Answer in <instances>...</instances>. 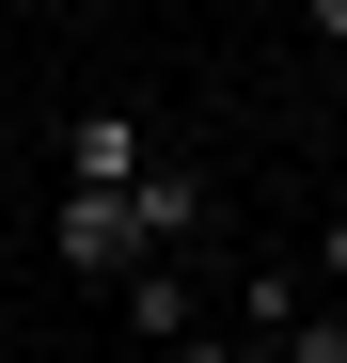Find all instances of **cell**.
<instances>
[{
	"mask_svg": "<svg viewBox=\"0 0 347 363\" xmlns=\"http://www.w3.org/2000/svg\"><path fill=\"white\" fill-rule=\"evenodd\" d=\"M127 237H142V253H205V237H221V190L190 158H142L127 174Z\"/></svg>",
	"mask_w": 347,
	"mask_h": 363,
	"instance_id": "obj_1",
	"label": "cell"
},
{
	"mask_svg": "<svg viewBox=\"0 0 347 363\" xmlns=\"http://www.w3.org/2000/svg\"><path fill=\"white\" fill-rule=\"evenodd\" d=\"M47 158H64V190H127L158 143L127 127V111H64V127H47Z\"/></svg>",
	"mask_w": 347,
	"mask_h": 363,
	"instance_id": "obj_2",
	"label": "cell"
},
{
	"mask_svg": "<svg viewBox=\"0 0 347 363\" xmlns=\"http://www.w3.org/2000/svg\"><path fill=\"white\" fill-rule=\"evenodd\" d=\"M47 253H64L79 284H110V269L142 253V237H127V190H64V206H47Z\"/></svg>",
	"mask_w": 347,
	"mask_h": 363,
	"instance_id": "obj_3",
	"label": "cell"
},
{
	"mask_svg": "<svg viewBox=\"0 0 347 363\" xmlns=\"http://www.w3.org/2000/svg\"><path fill=\"white\" fill-rule=\"evenodd\" d=\"M300 300H316V269H253V284H237V347H268Z\"/></svg>",
	"mask_w": 347,
	"mask_h": 363,
	"instance_id": "obj_4",
	"label": "cell"
},
{
	"mask_svg": "<svg viewBox=\"0 0 347 363\" xmlns=\"http://www.w3.org/2000/svg\"><path fill=\"white\" fill-rule=\"evenodd\" d=\"M253 363H347V300H300V316H284Z\"/></svg>",
	"mask_w": 347,
	"mask_h": 363,
	"instance_id": "obj_5",
	"label": "cell"
},
{
	"mask_svg": "<svg viewBox=\"0 0 347 363\" xmlns=\"http://www.w3.org/2000/svg\"><path fill=\"white\" fill-rule=\"evenodd\" d=\"M300 269H316V284H347V206L316 221V253H300Z\"/></svg>",
	"mask_w": 347,
	"mask_h": 363,
	"instance_id": "obj_6",
	"label": "cell"
},
{
	"mask_svg": "<svg viewBox=\"0 0 347 363\" xmlns=\"http://www.w3.org/2000/svg\"><path fill=\"white\" fill-rule=\"evenodd\" d=\"M300 32H316V48H331V64H347V0H300Z\"/></svg>",
	"mask_w": 347,
	"mask_h": 363,
	"instance_id": "obj_7",
	"label": "cell"
}]
</instances>
